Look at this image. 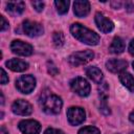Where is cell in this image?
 I'll return each instance as SVG.
<instances>
[{"label":"cell","mask_w":134,"mask_h":134,"mask_svg":"<svg viewBox=\"0 0 134 134\" xmlns=\"http://www.w3.org/2000/svg\"><path fill=\"white\" fill-rule=\"evenodd\" d=\"M129 52L132 55H134V39H132L131 42H130V44H129Z\"/></svg>","instance_id":"83f0119b"},{"label":"cell","mask_w":134,"mask_h":134,"mask_svg":"<svg viewBox=\"0 0 134 134\" xmlns=\"http://www.w3.org/2000/svg\"><path fill=\"white\" fill-rule=\"evenodd\" d=\"M7 82H8V76H7L6 72H5V70L3 68H1V84L5 85Z\"/></svg>","instance_id":"d4e9b609"},{"label":"cell","mask_w":134,"mask_h":134,"mask_svg":"<svg viewBox=\"0 0 134 134\" xmlns=\"http://www.w3.org/2000/svg\"><path fill=\"white\" fill-rule=\"evenodd\" d=\"M16 87L20 92L28 94L36 87V79L29 74L28 75H21L16 81Z\"/></svg>","instance_id":"277c9868"},{"label":"cell","mask_w":134,"mask_h":134,"mask_svg":"<svg viewBox=\"0 0 134 134\" xmlns=\"http://www.w3.org/2000/svg\"><path fill=\"white\" fill-rule=\"evenodd\" d=\"M119 80L121 82V84L128 88L131 92H134V77L132 74H130L129 72H121L120 75H119Z\"/></svg>","instance_id":"e0dca14e"},{"label":"cell","mask_w":134,"mask_h":134,"mask_svg":"<svg viewBox=\"0 0 134 134\" xmlns=\"http://www.w3.org/2000/svg\"><path fill=\"white\" fill-rule=\"evenodd\" d=\"M0 134H8V132L6 131V129H5L3 126L1 127V132H0Z\"/></svg>","instance_id":"f546056e"},{"label":"cell","mask_w":134,"mask_h":134,"mask_svg":"<svg viewBox=\"0 0 134 134\" xmlns=\"http://www.w3.org/2000/svg\"><path fill=\"white\" fill-rule=\"evenodd\" d=\"M52 41H53V44L55 45V47H62L64 45V42H65V38H64V35L62 31H55L52 36Z\"/></svg>","instance_id":"ffe728a7"},{"label":"cell","mask_w":134,"mask_h":134,"mask_svg":"<svg viewBox=\"0 0 134 134\" xmlns=\"http://www.w3.org/2000/svg\"><path fill=\"white\" fill-rule=\"evenodd\" d=\"M70 87L73 92L80 96H88L90 93V85L84 77H75L70 81Z\"/></svg>","instance_id":"5b68a950"},{"label":"cell","mask_w":134,"mask_h":134,"mask_svg":"<svg viewBox=\"0 0 134 134\" xmlns=\"http://www.w3.org/2000/svg\"><path fill=\"white\" fill-rule=\"evenodd\" d=\"M79 134H100L99 130L95 127H92V126H87V127H84L82 129H80L79 131Z\"/></svg>","instance_id":"44dd1931"},{"label":"cell","mask_w":134,"mask_h":134,"mask_svg":"<svg viewBox=\"0 0 134 134\" xmlns=\"http://www.w3.org/2000/svg\"><path fill=\"white\" fill-rule=\"evenodd\" d=\"M3 103H4V97H3V94L1 93V105H3Z\"/></svg>","instance_id":"4dcf8cb0"},{"label":"cell","mask_w":134,"mask_h":134,"mask_svg":"<svg viewBox=\"0 0 134 134\" xmlns=\"http://www.w3.org/2000/svg\"><path fill=\"white\" fill-rule=\"evenodd\" d=\"M10 49L14 53L22 57H27L30 55L34 51L32 46L28 43H25L21 40H14L10 44Z\"/></svg>","instance_id":"52a82bcc"},{"label":"cell","mask_w":134,"mask_h":134,"mask_svg":"<svg viewBox=\"0 0 134 134\" xmlns=\"http://www.w3.org/2000/svg\"><path fill=\"white\" fill-rule=\"evenodd\" d=\"M70 2L68 0H59L54 2V5L57 7V10L60 15H64L68 12V7H69Z\"/></svg>","instance_id":"d6986e66"},{"label":"cell","mask_w":134,"mask_h":134,"mask_svg":"<svg viewBox=\"0 0 134 134\" xmlns=\"http://www.w3.org/2000/svg\"><path fill=\"white\" fill-rule=\"evenodd\" d=\"M8 28V22L5 20L3 16H1V31H4Z\"/></svg>","instance_id":"484cf974"},{"label":"cell","mask_w":134,"mask_h":134,"mask_svg":"<svg viewBox=\"0 0 134 134\" xmlns=\"http://www.w3.org/2000/svg\"><path fill=\"white\" fill-rule=\"evenodd\" d=\"M44 134H65L63 131L61 130H58V129H54V128H48L45 130Z\"/></svg>","instance_id":"cb8c5ba5"},{"label":"cell","mask_w":134,"mask_h":134,"mask_svg":"<svg viewBox=\"0 0 134 134\" xmlns=\"http://www.w3.org/2000/svg\"><path fill=\"white\" fill-rule=\"evenodd\" d=\"M6 66H7V68H9L10 70L16 71V72H22L28 68V64L20 59H12V60L7 61Z\"/></svg>","instance_id":"9a60e30c"},{"label":"cell","mask_w":134,"mask_h":134,"mask_svg":"<svg viewBox=\"0 0 134 134\" xmlns=\"http://www.w3.org/2000/svg\"><path fill=\"white\" fill-rule=\"evenodd\" d=\"M12 111L17 115H29L32 112V106L24 100V99H17L14 102L12 106Z\"/></svg>","instance_id":"30bf717a"},{"label":"cell","mask_w":134,"mask_h":134,"mask_svg":"<svg viewBox=\"0 0 134 134\" xmlns=\"http://www.w3.org/2000/svg\"><path fill=\"white\" fill-rule=\"evenodd\" d=\"M110 52L115 53V54H119L125 50V43L124 41L119 38V37H115L109 47Z\"/></svg>","instance_id":"ac0fdd59"},{"label":"cell","mask_w":134,"mask_h":134,"mask_svg":"<svg viewBox=\"0 0 134 134\" xmlns=\"http://www.w3.org/2000/svg\"><path fill=\"white\" fill-rule=\"evenodd\" d=\"M131 134H134V132H131Z\"/></svg>","instance_id":"d6a6232c"},{"label":"cell","mask_w":134,"mask_h":134,"mask_svg":"<svg viewBox=\"0 0 134 134\" xmlns=\"http://www.w3.org/2000/svg\"><path fill=\"white\" fill-rule=\"evenodd\" d=\"M63 106V102L61 97L54 94H50L45 96L42 99V109L47 114H58Z\"/></svg>","instance_id":"7a4b0ae2"},{"label":"cell","mask_w":134,"mask_h":134,"mask_svg":"<svg viewBox=\"0 0 134 134\" xmlns=\"http://www.w3.org/2000/svg\"><path fill=\"white\" fill-rule=\"evenodd\" d=\"M67 118L70 125L77 126L82 124L86 118V113L81 107H70L67 110Z\"/></svg>","instance_id":"8992f818"},{"label":"cell","mask_w":134,"mask_h":134,"mask_svg":"<svg viewBox=\"0 0 134 134\" xmlns=\"http://www.w3.org/2000/svg\"><path fill=\"white\" fill-rule=\"evenodd\" d=\"M25 8V3L23 1H10L6 4V10L12 16H19L23 13Z\"/></svg>","instance_id":"5bb4252c"},{"label":"cell","mask_w":134,"mask_h":134,"mask_svg":"<svg viewBox=\"0 0 134 134\" xmlns=\"http://www.w3.org/2000/svg\"><path fill=\"white\" fill-rule=\"evenodd\" d=\"M20 131L23 134H39L41 131V125L35 119H24L18 125Z\"/></svg>","instance_id":"ba28073f"},{"label":"cell","mask_w":134,"mask_h":134,"mask_svg":"<svg viewBox=\"0 0 134 134\" xmlns=\"http://www.w3.org/2000/svg\"><path fill=\"white\" fill-rule=\"evenodd\" d=\"M73 12L77 17H86L90 12V3L86 0H77L73 3Z\"/></svg>","instance_id":"4fadbf2b"},{"label":"cell","mask_w":134,"mask_h":134,"mask_svg":"<svg viewBox=\"0 0 134 134\" xmlns=\"http://www.w3.org/2000/svg\"><path fill=\"white\" fill-rule=\"evenodd\" d=\"M47 69H48V72H49L51 75H55V74L59 72L58 68L55 67V65H54L52 62H48V63H47Z\"/></svg>","instance_id":"7402d4cb"},{"label":"cell","mask_w":134,"mask_h":134,"mask_svg":"<svg viewBox=\"0 0 134 134\" xmlns=\"http://www.w3.org/2000/svg\"><path fill=\"white\" fill-rule=\"evenodd\" d=\"M93 58H94V52L92 50H83V51H76L70 54L68 58V61L73 66H80L90 62Z\"/></svg>","instance_id":"3957f363"},{"label":"cell","mask_w":134,"mask_h":134,"mask_svg":"<svg viewBox=\"0 0 134 134\" xmlns=\"http://www.w3.org/2000/svg\"><path fill=\"white\" fill-rule=\"evenodd\" d=\"M132 65H133V68H134V62H133V63H132Z\"/></svg>","instance_id":"1f68e13d"},{"label":"cell","mask_w":134,"mask_h":134,"mask_svg":"<svg viewBox=\"0 0 134 134\" xmlns=\"http://www.w3.org/2000/svg\"><path fill=\"white\" fill-rule=\"evenodd\" d=\"M129 119H130L131 122H134V110L130 113V115H129Z\"/></svg>","instance_id":"f1b7e54d"},{"label":"cell","mask_w":134,"mask_h":134,"mask_svg":"<svg viewBox=\"0 0 134 134\" xmlns=\"http://www.w3.org/2000/svg\"><path fill=\"white\" fill-rule=\"evenodd\" d=\"M31 5L34 6V8L37 12H42L44 8V2H42V1H32Z\"/></svg>","instance_id":"603a6c76"},{"label":"cell","mask_w":134,"mask_h":134,"mask_svg":"<svg viewBox=\"0 0 134 134\" xmlns=\"http://www.w3.org/2000/svg\"><path fill=\"white\" fill-rule=\"evenodd\" d=\"M128 63L120 59H111L106 62V67L109 71L113 73H121L127 69Z\"/></svg>","instance_id":"7c38bea8"},{"label":"cell","mask_w":134,"mask_h":134,"mask_svg":"<svg viewBox=\"0 0 134 134\" xmlns=\"http://www.w3.org/2000/svg\"><path fill=\"white\" fill-rule=\"evenodd\" d=\"M86 74L91 81H93L96 84H100L103 81V73L100 69H98L97 67H94V66L88 67L86 69Z\"/></svg>","instance_id":"2e32d148"},{"label":"cell","mask_w":134,"mask_h":134,"mask_svg":"<svg viewBox=\"0 0 134 134\" xmlns=\"http://www.w3.org/2000/svg\"><path fill=\"white\" fill-rule=\"evenodd\" d=\"M22 26H23V31L28 37H38V36H41L44 32L43 26L40 23L36 22V21L25 20L23 22Z\"/></svg>","instance_id":"9c48e42d"},{"label":"cell","mask_w":134,"mask_h":134,"mask_svg":"<svg viewBox=\"0 0 134 134\" xmlns=\"http://www.w3.org/2000/svg\"><path fill=\"white\" fill-rule=\"evenodd\" d=\"M95 23L98 27V29L105 34L110 32L114 28V24L111 20L106 18L102 13H96L95 14Z\"/></svg>","instance_id":"8fae6325"},{"label":"cell","mask_w":134,"mask_h":134,"mask_svg":"<svg viewBox=\"0 0 134 134\" xmlns=\"http://www.w3.org/2000/svg\"><path fill=\"white\" fill-rule=\"evenodd\" d=\"M70 31L75 39H77L79 41L85 44L97 45L99 42V36L96 32H94L93 30H90L89 28L85 27L80 23H73L70 26Z\"/></svg>","instance_id":"6da1fadb"},{"label":"cell","mask_w":134,"mask_h":134,"mask_svg":"<svg viewBox=\"0 0 134 134\" xmlns=\"http://www.w3.org/2000/svg\"><path fill=\"white\" fill-rule=\"evenodd\" d=\"M127 10L129 12H134V1H129V2H126L125 4Z\"/></svg>","instance_id":"4316f807"}]
</instances>
